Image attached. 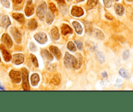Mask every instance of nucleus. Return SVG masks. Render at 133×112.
<instances>
[{"instance_id": "obj_13", "label": "nucleus", "mask_w": 133, "mask_h": 112, "mask_svg": "<svg viewBox=\"0 0 133 112\" xmlns=\"http://www.w3.org/2000/svg\"><path fill=\"white\" fill-rule=\"evenodd\" d=\"M25 14L27 16H30L34 13V6L32 5V3H26L25 7Z\"/></svg>"}, {"instance_id": "obj_21", "label": "nucleus", "mask_w": 133, "mask_h": 112, "mask_svg": "<svg viewBox=\"0 0 133 112\" xmlns=\"http://www.w3.org/2000/svg\"><path fill=\"white\" fill-rule=\"evenodd\" d=\"M93 33L94 35V36L96 38L98 39L99 40H103L104 38V35L103 34V33L101 31H100L99 30H97V29H95V30H93Z\"/></svg>"}, {"instance_id": "obj_44", "label": "nucleus", "mask_w": 133, "mask_h": 112, "mask_svg": "<svg viewBox=\"0 0 133 112\" xmlns=\"http://www.w3.org/2000/svg\"><path fill=\"white\" fill-rule=\"evenodd\" d=\"M0 62H1V58H0Z\"/></svg>"}, {"instance_id": "obj_28", "label": "nucleus", "mask_w": 133, "mask_h": 112, "mask_svg": "<svg viewBox=\"0 0 133 112\" xmlns=\"http://www.w3.org/2000/svg\"><path fill=\"white\" fill-rule=\"evenodd\" d=\"M119 74L121 75L122 77L125 78H128L129 76V73L127 72V71L125 69H124V68H121V69L119 70Z\"/></svg>"}, {"instance_id": "obj_3", "label": "nucleus", "mask_w": 133, "mask_h": 112, "mask_svg": "<svg viewBox=\"0 0 133 112\" xmlns=\"http://www.w3.org/2000/svg\"><path fill=\"white\" fill-rule=\"evenodd\" d=\"M22 87L25 91L30 89L29 80H28V71L26 68H22Z\"/></svg>"}, {"instance_id": "obj_25", "label": "nucleus", "mask_w": 133, "mask_h": 112, "mask_svg": "<svg viewBox=\"0 0 133 112\" xmlns=\"http://www.w3.org/2000/svg\"><path fill=\"white\" fill-rule=\"evenodd\" d=\"M96 58H97V60H98L101 63H103L105 61V58H104V55L103 54L102 52H97V53H96Z\"/></svg>"}, {"instance_id": "obj_12", "label": "nucleus", "mask_w": 133, "mask_h": 112, "mask_svg": "<svg viewBox=\"0 0 133 112\" xmlns=\"http://www.w3.org/2000/svg\"><path fill=\"white\" fill-rule=\"evenodd\" d=\"M49 48L50 52H52V54L56 57V59H57V60H59L60 58H61V53L60 50H59V48H57V47L55 46H50Z\"/></svg>"}, {"instance_id": "obj_39", "label": "nucleus", "mask_w": 133, "mask_h": 112, "mask_svg": "<svg viewBox=\"0 0 133 112\" xmlns=\"http://www.w3.org/2000/svg\"><path fill=\"white\" fill-rule=\"evenodd\" d=\"M107 73L106 72H104L103 73H102V76H103V78H107Z\"/></svg>"}, {"instance_id": "obj_45", "label": "nucleus", "mask_w": 133, "mask_h": 112, "mask_svg": "<svg viewBox=\"0 0 133 112\" xmlns=\"http://www.w3.org/2000/svg\"><path fill=\"white\" fill-rule=\"evenodd\" d=\"M116 1H118V0H116Z\"/></svg>"}, {"instance_id": "obj_27", "label": "nucleus", "mask_w": 133, "mask_h": 112, "mask_svg": "<svg viewBox=\"0 0 133 112\" xmlns=\"http://www.w3.org/2000/svg\"><path fill=\"white\" fill-rule=\"evenodd\" d=\"M49 9H50V10L51 12L53 13V15H58V10H57V9L56 8V5H55L54 3H50Z\"/></svg>"}, {"instance_id": "obj_24", "label": "nucleus", "mask_w": 133, "mask_h": 112, "mask_svg": "<svg viewBox=\"0 0 133 112\" xmlns=\"http://www.w3.org/2000/svg\"><path fill=\"white\" fill-rule=\"evenodd\" d=\"M98 3V0H88V3H87V9L88 10H90L95 7Z\"/></svg>"}, {"instance_id": "obj_38", "label": "nucleus", "mask_w": 133, "mask_h": 112, "mask_svg": "<svg viewBox=\"0 0 133 112\" xmlns=\"http://www.w3.org/2000/svg\"><path fill=\"white\" fill-rule=\"evenodd\" d=\"M12 1L16 4H20V3H21L22 2V0H12Z\"/></svg>"}, {"instance_id": "obj_31", "label": "nucleus", "mask_w": 133, "mask_h": 112, "mask_svg": "<svg viewBox=\"0 0 133 112\" xmlns=\"http://www.w3.org/2000/svg\"><path fill=\"white\" fill-rule=\"evenodd\" d=\"M30 58L31 59L32 62H33V65L35 66L36 67H38L39 65H38V61L37 59V58L33 54H30Z\"/></svg>"}, {"instance_id": "obj_14", "label": "nucleus", "mask_w": 133, "mask_h": 112, "mask_svg": "<svg viewBox=\"0 0 133 112\" xmlns=\"http://www.w3.org/2000/svg\"><path fill=\"white\" fill-rule=\"evenodd\" d=\"M82 65V57L80 53H77L75 55V63L73 68L78 69L81 67Z\"/></svg>"}, {"instance_id": "obj_37", "label": "nucleus", "mask_w": 133, "mask_h": 112, "mask_svg": "<svg viewBox=\"0 0 133 112\" xmlns=\"http://www.w3.org/2000/svg\"><path fill=\"white\" fill-rule=\"evenodd\" d=\"M57 1V3L60 5H65V2L64 0H56Z\"/></svg>"}, {"instance_id": "obj_36", "label": "nucleus", "mask_w": 133, "mask_h": 112, "mask_svg": "<svg viewBox=\"0 0 133 112\" xmlns=\"http://www.w3.org/2000/svg\"><path fill=\"white\" fill-rule=\"evenodd\" d=\"M29 48H30V50L31 51H35L37 50V47L35 44H33V43H31L30 46H29Z\"/></svg>"}, {"instance_id": "obj_10", "label": "nucleus", "mask_w": 133, "mask_h": 112, "mask_svg": "<svg viewBox=\"0 0 133 112\" xmlns=\"http://www.w3.org/2000/svg\"><path fill=\"white\" fill-rule=\"evenodd\" d=\"M2 40L3 43L5 44L6 46L8 48H11L12 46V39H11L9 35L7 33H4L2 37Z\"/></svg>"}, {"instance_id": "obj_40", "label": "nucleus", "mask_w": 133, "mask_h": 112, "mask_svg": "<svg viewBox=\"0 0 133 112\" xmlns=\"http://www.w3.org/2000/svg\"><path fill=\"white\" fill-rule=\"evenodd\" d=\"M106 17H107V18H108V17H109L110 18H109L110 20H112V16H111V15H110V14H108H108H107V15H106Z\"/></svg>"}, {"instance_id": "obj_5", "label": "nucleus", "mask_w": 133, "mask_h": 112, "mask_svg": "<svg viewBox=\"0 0 133 112\" xmlns=\"http://www.w3.org/2000/svg\"><path fill=\"white\" fill-rule=\"evenodd\" d=\"M34 38H35V40L38 42L40 44H43L44 43H46V42L47 41V36L44 33L41 32V33H37L35 34L34 35Z\"/></svg>"}, {"instance_id": "obj_41", "label": "nucleus", "mask_w": 133, "mask_h": 112, "mask_svg": "<svg viewBox=\"0 0 133 112\" xmlns=\"http://www.w3.org/2000/svg\"><path fill=\"white\" fill-rule=\"evenodd\" d=\"M0 89H1V90H4V88H3V87H2V86H1V85H0Z\"/></svg>"}, {"instance_id": "obj_34", "label": "nucleus", "mask_w": 133, "mask_h": 112, "mask_svg": "<svg viewBox=\"0 0 133 112\" xmlns=\"http://www.w3.org/2000/svg\"><path fill=\"white\" fill-rule=\"evenodd\" d=\"M75 44H76V45L77 46V48H78L80 50H82V48H83V44H82V43L80 41H79V40H75Z\"/></svg>"}, {"instance_id": "obj_9", "label": "nucleus", "mask_w": 133, "mask_h": 112, "mask_svg": "<svg viewBox=\"0 0 133 112\" xmlns=\"http://www.w3.org/2000/svg\"><path fill=\"white\" fill-rule=\"evenodd\" d=\"M71 15L75 17H80L84 15V11L80 7L77 6H73L71 9Z\"/></svg>"}, {"instance_id": "obj_23", "label": "nucleus", "mask_w": 133, "mask_h": 112, "mask_svg": "<svg viewBox=\"0 0 133 112\" xmlns=\"http://www.w3.org/2000/svg\"><path fill=\"white\" fill-rule=\"evenodd\" d=\"M51 35L54 40H58L59 39V31L57 27H54L52 28L51 30Z\"/></svg>"}, {"instance_id": "obj_35", "label": "nucleus", "mask_w": 133, "mask_h": 112, "mask_svg": "<svg viewBox=\"0 0 133 112\" xmlns=\"http://www.w3.org/2000/svg\"><path fill=\"white\" fill-rule=\"evenodd\" d=\"M129 57V50H125L124 51L123 53V58L124 60H127Z\"/></svg>"}, {"instance_id": "obj_46", "label": "nucleus", "mask_w": 133, "mask_h": 112, "mask_svg": "<svg viewBox=\"0 0 133 112\" xmlns=\"http://www.w3.org/2000/svg\"><path fill=\"white\" fill-rule=\"evenodd\" d=\"M132 19H133V16H132Z\"/></svg>"}, {"instance_id": "obj_15", "label": "nucleus", "mask_w": 133, "mask_h": 112, "mask_svg": "<svg viewBox=\"0 0 133 112\" xmlns=\"http://www.w3.org/2000/svg\"><path fill=\"white\" fill-rule=\"evenodd\" d=\"M41 55L44 60H46L48 62H51L52 61H53V55L48 51L46 50H43L41 52Z\"/></svg>"}, {"instance_id": "obj_4", "label": "nucleus", "mask_w": 133, "mask_h": 112, "mask_svg": "<svg viewBox=\"0 0 133 112\" xmlns=\"http://www.w3.org/2000/svg\"><path fill=\"white\" fill-rule=\"evenodd\" d=\"M9 76L12 81L16 83H18L21 81V73L18 71H11L9 72Z\"/></svg>"}, {"instance_id": "obj_1", "label": "nucleus", "mask_w": 133, "mask_h": 112, "mask_svg": "<svg viewBox=\"0 0 133 112\" xmlns=\"http://www.w3.org/2000/svg\"><path fill=\"white\" fill-rule=\"evenodd\" d=\"M75 63V56L72 55L69 53L66 52L64 58V64L67 68H72L74 67Z\"/></svg>"}, {"instance_id": "obj_33", "label": "nucleus", "mask_w": 133, "mask_h": 112, "mask_svg": "<svg viewBox=\"0 0 133 112\" xmlns=\"http://www.w3.org/2000/svg\"><path fill=\"white\" fill-rule=\"evenodd\" d=\"M103 2H104V6H105L107 8H110L112 4V0H103Z\"/></svg>"}, {"instance_id": "obj_22", "label": "nucleus", "mask_w": 133, "mask_h": 112, "mask_svg": "<svg viewBox=\"0 0 133 112\" xmlns=\"http://www.w3.org/2000/svg\"><path fill=\"white\" fill-rule=\"evenodd\" d=\"M37 22L35 19H31L28 22V28L30 30H34L37 27Z\"/></svg>"}, {"instance_id": "obj_29", "label": "nucleus", "mask_w": 133, "mask_h": 112, "mask_svg": "<svg viewBox=\"0 0 133 112\" xmlns=\"http://www.w3.org/2000/svg\"><path fill=\"white\" fill-rule=\"evenodd\" d=\"M52 81L54 85H56V86H58V85H59L60 83L59 78L57 75H55V76L53 77V78H52Z\"/></svg>"}, {"instance_id": "obj_42", "label": "nucleus", "mask_w": 133, "mask_h": 112, "mask_svg": "<svg viewBox=\"0 0 133 112\" xmlns=\"http://www.w3.org/2000/svg\"><path fill=\"white\" fill-rule=\"evenodd\" d=\"M76 1L78 2H83L84 0H76Z\"/></svg>"}, {"instance_id": "obj_30", "label": "nucleus", "mask_w": 133, "mask_h": 112, "mask_svg": "<svg viewBox=\"0 0 133 112\" xmlns=\"http://www.w3.org/2000/svg\"><path fill=\"white\" fill-rule=\"evenodd\" d=\"M67 48H68L70 51H72V52H75L76 50V46H75V45L73 44L72 42H69V43H68V44H67Z\"/></svg>"}, {"instance_id": "obj_20", "label": "nucleus", "mask_w": 133, "mask_h": 112, "mask_svg": "<svg viewBox=\"0 0 133 112\" xmlns=\"http://www.w3.org/2000/svg\"><path fill=\"white\" fill-rule=\"evenodd\" d=\"M39 81V76L37 74H33L31 76V83L33 86H36Z\"/></svg>"}, {"instance_id": "obj_26", "label": "nucleus", "mask_w": 133, "mask_h": 112, "mask_svg": "<svg viewBox=\"0 0 133 112\" xmlns=\"http://www.w3.org/2000/svg\"><path fill=\"white\" fill-rule=\"evenodd\" d=\"M54 21V15L52 12H48L46 13V23L51 24Z\"/></svg>"}, {"instance_id": "obj_32", "label": "nucleus", "mask_w": 133, "mask_h": 112, "mask_svg": "<svg viewBox=\"0 0 133 112\" xmlns=\"http://www.w3.org/2000/svg\"><path fill=\"white\" fill-rule=\"evenodd\" d=\"M1 3L3 5V7L6 8H9L10 7V2L9 0H1Z\"/></svg>"}, {"instance_id": "obj_11", "label": "nucleus", "mask_w": 133, "mask_h": 112, "mask_svg": "<svg viewBox=\"0 0 133 112\" xmlns=\"http://www.w3.org/2000/svg\"><path fill=\"white\" fill-rule=\"evenodd\" d=\"M12 60H13V63L15 65H18L22 64L24 61V55L22 54V53H18V54L14 55L13 58H12Z\"/></svg>"}, {"instance_id": "obj_8", "label": "nucleus", "mask_w": 133, "mask_h": 112, "mask_svg": "<svg viewBox=\"0 0 133 112\" xmlns=\"http://www.w3.org/2000/svg\"><path fill=\"white\" fill-rule=\"evenodd\" d=\"M0 49H1L2 53H3V56L5 61L6 62L10 61L11 60V59H12V57H11V55L10 54L9 52L6 50L5 46L3 44H1V45H0Z\"/></svg>"}, {"instance_id": "obj_2", "label": "nucleus", "mask_w": 133, "mask_h": 112, "mask_svg": "<svg viewBox=\"0 0 133 112\" xmlns=\"http://www.w3.org/2000/svg\"><path fill=\"white\" fill-rule=\"evenodd\" d=\"M46 4L45 2H42L37 9V15L40 20H43L46 16Z\"/></svg>"}, {"instance_id": "obj_16", "label": "nucleus", "mask_w": 133, "mask_h": 112, "mask_svg": "<svg viewBox=\"0 0 133 112\" xmlns=\"http://www.w3.org/2000/svg\"><path fill=\"white\" fill-rule=\"evenodd\" d=\"M61 33L63 35L72 33V30L67 24H63L61 26Z\"/></svg>"}, {"instance_id": "obj_43", "label": "nucleus", "mask_w": 133, "mask_h": 112, "mask_svg": "<svg viewBox=\"0 0 133 112\" xmlns=\"http://www.w3.org/2000/svg\"><path fill=\"white\" fill-rule=\"evenodd\" d=\"M128 1H129V2H131V1H133V0H128Z\"/></svg>"}, {"instance_id": "obj_18", "label": "nucleus", "mask_w": 133, "mask_h": 112, "mask_svg": "<svg viewBox=\"0 0 133 112\" xmlns=\"http://www.w3.org/2000/svg\"><path fill=\"white\" fill-rule=\"evenodd\" d=\"M12 16H13V18L15 20H17V21L18 22H20V24H24V22H25L24 16L22 14L15 12V13L12 14Z\"/></svg>"}, {"instance_id": "obj_19", "label": "nucleus", "mask_w": 133, "mask_h": 112, "mask_svg": "<svg viewBox=\"0 0 133 112\" xmlns=\"http://www.w3.org/2000/svg\"><path fill=\"white\" fill-rule=\"evenodd\" d=\"M72 25H73V27H75L76 33L78 34V35H81V34L82 33V27L80 25V23L78 22L75 21L72 22Z\"/></svg>"}, {"instance_id": "obj_6", "label": "nucleus", "mask_w": 133, "mask_h": 112, "mask_svg": "<svg viewBox=\"0 0 133 112\" xmlns=\"http://www.w3.org/2000/svg\"><path fill=\"white\" fill-rule=\"evenodd\" d=\"M11 31L13 38L15 39V41H16L17 43H18V44L21 43L22 36H21V34H20V33L19 32L18 30L16 28L12 27L11 29V31Z\"/></svg>"}, {"instance_id": "obj_7", "label": "nucleus", "mask_w": 133, "mask_h": 112, "mask_svg": "<svg viewBox=\"0 0 133 112\" xmlns=\"http://www.w3.org/2000/svg\"><path fill=\"white\" fill-rule=\"evenodd\" d=\"M11 25V20L7 15H3L0 18V25L4 28H7Z\"/></svg>"}, {"instance_id": "obj_17", "label": "nucleus", "mask_w": 133, "mask_h": 112, "mask_svg": "<svg viewBox=\"0 0 133 112\" xmlns=\"http://www.w3.org/2000/svg\"><path fill=\"white\" fill-rule=\"evenodd\" d=\"M115 11L116 14L119 16H122L125 12V9L123 6L121 4H116L115 5Z\"/></svg>"}]
</instances>
